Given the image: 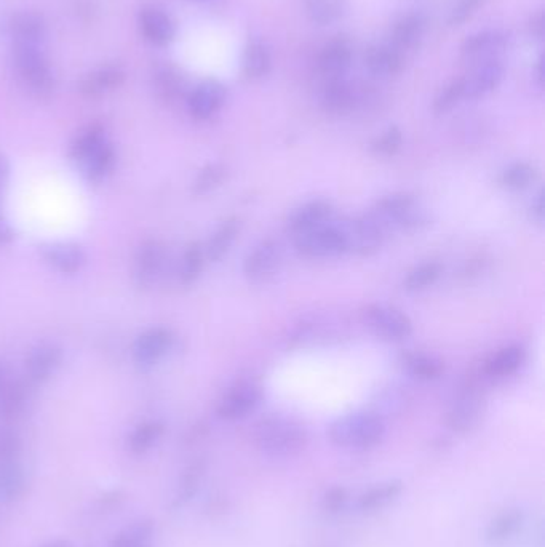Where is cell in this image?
I'll list each match as a JSON object with an SVG mask.
<instances>
[{
	"instance_id": "obj_1",
	"label": "cell",
	"mask_w": 545,
	"mask_h": 547,
	"mask_svg": "<svg viewBox=\"0 0 545 547\" xmlns=\"http://www.w3.org/2000/svg\"><path fill=\"white\" fill-rule=\"evenodd\" d=\"M307 431L303 424L290 416L271 413L258 421L253 442L259 452L271 460H291L306 448Z\"/></svg>"
},
{
	"instance_id": "obj_2",
	"label": "cell",
	"mask_w": 545,
	"mask_h": 547,
	"mask_svg": "<svg viewBox=\"0 0 545 547\" xmlns=\"http://www.w3.org/2000/svg\"><path fill=\"white\" fill-rule=\"evenodd\" d=\"M10 66L29 95L37 100H50L55 95L58 80L44 47L12 45Z\"/></svg>"
},
{
	"instance_id": "obj_3",
	"label": "cell",
	"mask_w": 545,
	"mask_h": 547,
	"mask_svg": "<svg viewBox=\"0 0 545 547\" xmlns=\"http://www.w3.org/2000/svg\"><path fill=\"white\" fill-rule=\"evenodd\" d=\"M387 436L386 423L371 412L341 416L328 428V439L335 447L351 452H368L379 447Z\"/></svg>"
},
{
	"instance_id": "obj_4",
	"label": "cell",
	"mask_w": 545,
	"mask_h": 547,
	"mask_svg": "<svg viewBox=\"0 0 545 547\" xmlns=\"http://www.w3.org/2000/svg\"><path fill=\"white\" fill-rule=\"evenodd\" d=\"M374 220L382 229L400 232H419L430 224V216L418 197L408 192H395L379 199L373 207Z\"/></svg>"
},
{
	"instance_id": "obj_5",
	"label": "cell",
	"mask_w": 545,
	"mask_h": 547,
	"mask_svg": "<svg viewBox=\"0 0 545 547\" xmlns=\"http://www.w3.org/2000/svg\"><path fill=\"white\" fill-rule=\"evenodd\" d=\"M363 324L379 340L403 343L413 335V322L405 312L389 304H370L363 309Z\"/></svg>"
},
{
	"instance_id": "obj_6",
	"label": "cell",
	"mask_w": 545,
	"mask_h": 547,
	"mask_svg": "<svg viewBox=\"0 0 545 547\" xmlns=\"http://www.w3.org/2000/svg\"><path fill=\"white\" fill-rule=\"evenodd\" d=\"M346 242V253L368 258L376 255L384 244V229L373 216L346 218L336 223Z\"/></svg>"
},
{
	"instance_id": "obj_7",
	"label": "cell",
	"mask_w": 545,
	"mask_h": 547,
	"mask_svg": "<svg viewBox=\"0 0 545 547\" xmlns=\"http://www.w3.org/2000/svg\"><path fill=\"white\" fill-rule=\"evenodd\" d=\"M296 252L311 260H328L346 253L343 234L335 224H323L319 228L296 236Z\"/></svg>"
},
{
	"instance_id": "obj_8",
	"label": "cell",
	"mask_w": 545,
	"mask_h": 547,
	"mask_svg": "<svg viewBox=\"0 0 545 547\" xmlns=\"http://www.w3.org/2000/svg\"><path fill=\"white\" fill-rule=\"evenodd\" d=\"M485 412V397L474 386H464L454 394L446 410V426L456 434H466L480 423Z\"/></svg>"
},
{
	"instance_id": "obj_9",
	"label": "cell",
	"mask_w": 545,
	"mask_h": 547,
	"mask_svg": "<svg viewBox=\"0 0 545 547\" xmlns=\"http://www.w3.org/2000/svg\"><path fill=\"white\" fill-rule=\"evenodd\" d=\"M4 32L12 45L44 47L48 39L47 18L36 10H15L5 18Z\"/></svg>"
},
{
	"instance_id": "obj_10",
	"label": "cell",
	"mask_w": 545,
	"mask_h": 547,
	"mask_svg": "<svg viewBox=\"0 0 545 547\" xmlns=\"http://www.w3.org/2000/svg\"><path fill=\"white\" fill-rule=\"evenodd\" d=\"M282 248L272 239L261 240L243 261V276L250 284H267L279 272Z\"/></svg>"
},
{
	"instance_id": "obj_11",
	"label": "cell",
	"mask_w": 545,
	"mask_h": 547,
	"mask_svg": "<svg viewBox=\"0 0 545 547\" xmlns=\"http://www.w3.org/2000/svg\"><path fill=\"white\" fill-rule=\"evenodd\" d=\"M127 80V69L124 64L104 63L85 72L77 80V92L88 100H96L101 96L116 92Z\"/></svg>"
},
{
	"instance_id": "obj_12",
	"label": "cell",
	"mask_w": 545,
	"mask_h": 547,
	"mask_svg": "<svg viewBox=\"0 0 545 547\" xmlns=\"http://www.w3.org/2000/svg\"><path fill=\"white\" fill-rule=\"evenodd\" d=\"M263 404V391L253 383H239L232 386L219 400V418L224 421L245 420Z\"/></svg>"
},
{
	"instance_id": "obj_13",
	"label": "cell",
	"mask_w": 545,
	"mask_h": 547,
	"mask_svg": "<svg viewBox=\"0 0 545 547\" xmlns=\"http://www.w3.org/2000/svg\"><path fill=\"white\" fill-rule=\"evenodd\" d=\"M136 24L141 37L156 47H167L178 34V26L173 16L159 5L148 4L141 7L136 16Z\"/></svg>"
},
{
	"instance_id": "obj_14",
	"label": "cell",
	"mask_w": 545,
	"mask_h": 547,
	"mask_svg": "<svg viewBox=\"0 0 545 547\" xmlns=\"http://www.w3.org/2000/svg\"><path fill=\"white\" fill-rule=\"evenodd\" d=\"M175 335L170 328L152 327L141 333L133 344V360L138 367H154L175 348Z\"/></svg>"
},
{
	"instance_id": "obj_15",
	"label": "cell",
	"mask_w": 545,
	"mask_h": 547,
	"mask_svg": "<svg viewBox=\"0 0 545 547\" xmlns=\"http://www.w3.org/2000/svg\"><path fill=\"white\" fill-rule=\"evenodd\" d=\"M167 266V252L159 240L149 239L138 248L133 266V279L143 290L154 287L164 276Z\"/></svg>"
},
{
	"instance_id": "obj_16",
	"label": "cell",
	"mask_w": 545,
	"mask_h": 547,
	"mask_svg": "<svg viewBox=\"0 0 545 547\" xmlns=\"http://www.w3.org/2000/svg\"><path fill=\"white\" fill-rule=\"evenodd\" d=\"M227 100L226 85L221 84L219 80L207 79L195 85L186 98L187 111L192 119L210 120L216 116Z\"/></svg>"
},
{
	"instance_id": "obj_17",
	"label": "cell",
	"mask_w": 545,
	"mask_h": 547,
	"mask_svg": "<svg viewBox=\"0 0 545 547\" xmlns=\"http://www.w3.org/2000/svg\"><path fill=\"white\" fill-rule=\"evenodd\" d=\"M39 248L45 264L63 276H76L87 264V253L74 242H48Z\"/></svg>"
},
{
	"instance_id": "obj_18",
	"label": "cell",
	"mask_w": 545,
	"mask_h": 547,
	"mask_svg": "<svg viewBox=\"0 0 545 547\" xmlns=\"http://www.w3.org/2000/svg\"><path fill=\"white\" fill-rule=\"evenodd\" d=\"M63 349L55 343H42L26 359V381L31 386L47 383L63 364Z\"/></svg>"
},
{
	"instance_id": "obj_19",
	"label": "cell",
	"mask_w": 545,
	"mask_h": 547,
	"mask_svg": "<svg viewBox=\"0 0 545 547\" xmlns=\"http://www.w3.org/2000/svg\"><path fill=\"white\" fill-rule=\"evenodd\" d=\"M427 26H429V20L426 13L419 10L406 13L394 24L390 32L389 44L394 45L402 53L416 50L426 36Z\"/></svg>"
},
{
	"instance_id": "obj_20",
	"label": "cell",
	"mask_w": 545,
	"mask_h": 547,
	"mask_svg": "<svg viewBox=\"0 0 545 547\" xmlns=\"http://www.w3.org/2000/svg\"><path fill=\"white\" fill-rule=\"evenodd\" d=\"M331 215H333V205L328 200H309V202L299 205V207H296L290 213L287 220V228L291 234L299 236L303 232L311 231V229L330 223Z\"/></svg>"
},
{
	"instance_id": "obj_21",
	"label": "cell",
	"mask_w": 545,
	"mask_h": 547,
	"mask_svg": "<svg viewBox=\"0 0 545 547\" xmlns=\"http://www.w3.org/2000/svg\"><path fill=\"white\" fill-rule=\"evenodd\" d=\"M526 362V349L520 344H510L506 348L499 349L496 354L486 360L483 365V375L486 380L499 383L507 380L520 370Z\"/></svg>"
},
{
	"instance_id": "obj_22",
	"label": "cell",
	"mask_w": 545,
	"mask_h": 547,
	"mask_svg": "<svg viewBox=\"0 0 545 547\" xmlns=\"http://www.w3.org/2000/svg\"><path fill=\"white\" fill-rule=\"evenodd\" d=\"M359 100L357 90L346 77H335L328 79L323 87L320 103L322 108L333 114V116H343L354 109L355 103Z\"/></svg>"
},
{
	"instance_id": "obj_23",
	"label": "cell",
	"mask_w": 545,
	"mask_h": 547,
	"mask_svg": "<svg viewBox=\"0 0 545 547\" xmlns=\"http://www.w3.org/2000/svg\"><path fill=\"white\" fill-rule=\"evenodd\" d=\"M354 63V50L346 39L330 40L319 55V69L328 79L346 77Z\"/></svg>"
},
{
	"instance_id": "obj_24",
	"label": "cell",
	"mask_w": 545,
	"mask_h": 547,
	"mask_svg": "<svg viewBox=\"0 0 545 547\" xmlns=\"http://www.w3.org/2000/svg\"><path fill=\"white\" fill-rule=\"evenodd\" d=\"M365 68L378 79L397 76L403 68V53L389 42L371 45L365 53Z\"/></svg>"
},
{
	"instance_id": "obj_25",
	"label": "cell",
	"mask_w": 545,
	"mask_h": 547,
	"mask_svg": "<svg viewBox=\"0 0 545 547\" xmlns=\"http://www.w3.org/2000/svg\"><path fill=\"white\" fill-rule=\"evenodd\" d=\"M402 492V480H386V482L373 485V487L366 488L365 492L360 493L355 500L354 508L360 514H373V512L389 508L390 504L398 500V496L402 495Z\"/></svg>"
},
{
	"instance_id": "obj_26",
	"label": "cell",
	"mask_w": 545,
	"mask_h": 547,
	"mask_svg": "<svg viewBox=\"0 0 545 547\" xmlns=\"http://www.w3.org/2000/svg\"><path fill=\"white\" fill-rule=\"evenodd\" d=\"M510 42V32L504 29L491 28L470 34L461 45L462 56L466 58H480V56L494 55L501 52Z\"/></svg>"
},
{
	"instance_id": "obj_27",
	"label": "cell",
	"mask_w": 545,
	"mask_h": 547,
	"mask_svg": "<svg viewBox=\"0 0 545 547\" xmlns=\"http://www.w3.org/2000/svg\"><path fill=\"white\" fill-rule=\"evenodd\" d=\"M506 76V66L498 58L483 63L474 76L467 79V100H478L493 93Z\"/></svg>"
},
{
	"instance_id": "obj_28",
	"label": "cell",
	"mask_w": 545,
	"mask_h": 547,
	"mask_svg": "<svg viewBox=\"0 0 545 547\" xmlns=\"http://www.w3.org/2000/svg\"><path fill=\"white\" fill-rule=\"evenodd\" d=\"M402 368L411 380L419 381V383L440 380L445 372L443 360L438 359L434 354L421 351L405 352L402 356Z\"/></svg>"
},
{
	"instance_id": "obj_29",
	"label": "cell",
	"mask_w": 545,
	"mask_h": 547,
	"mask_svg": "<svg viewBox=\"0 0 545 547\" xmlns=\"http://www.w3.org/2000/svg\"><path fill=\"white\" fill-rule=\"evenodd\" d=\"M28 490V471L20 458L0 463V503L12 504Z\"/></svg>"
},
{
	"instance_id": "obj_30",
	"label": "cell",
	"mask_w": 545,
	"mask_h": 547,
	"mask_svg": "<svg viewBox=\"0 0 545 547\" xmlns=\"http://www.w3.org/2000/svg\"><path fill=\"white\" fill-rule=\"evenodd\" d=\"M243 74L251 80L264 79L272 71V52L259 37H251L242 56Z\"/></svg>"
},
{
	"instance_id": "obj_31",
	"label": "cell",
	"mask_w": 545,
	"mask_h": 547,
	"mask_svg": "<svg viewBox=\"0 0 545 547\" xmlns=\"http://www.w3.org/2000/svg\"><path fill=\"white\" fill-rule=\"evenodd\" d=\"M117 149L112 141L104 144L103 148L88 157L84 164L79 165L80 173L84 176V180L90 184H100L108 180L109 176L114 173L117 165Z\"/></svg>"
},
{
	"instance_id": "obj_32",
	"label": "cell",
	"mask_w": 545,
	"mask_h": 547,
	"mask_svg": "<svg viewBox=\"0 0 545 547\" xmlns=\"http://www.w3.org/2000/svg\"><path fill=\"white\" fill-rule=\"evenodd\" d=\"M152 88L156 92L157 98L172 103L178 100L186 88V80L175 66L167 63H159L152 69Z\"/></svg>"
},
{
	"instance_id": "obj_33",
	"label": "cell",
	"mask_w": 545,
	"mask_h": 547,
	"mask_svg": "<svg viewBox=\"0 0 545 547\" xmlns=\"http://www.w3.org/2000/svg\"><path fill=\"white\" fill-rule=\"evenodd\" d=\"M108 141V132H106L103 125H87L74 136L71 148H69V157L79 167V165L84 164L88 157L93 156L98 149L103 148Z\"/></svg>"
},
{
	"instance_id": "obj_34",
	"label": "cell",
	"mask_w": 545,
	"mask_h": 547,
	"mask_svg": "<svg viewBox=\"0 0 545 547\" xmlns=\"http://www.w3.org/2000/svg\"><path fill=\"white\" fill-rule=\"evenodd\" d=\"M240 229H242V223L239 218H227L219 224L208 239L207 245L203 247L205 258L211 263L223 261L239 237Z\"/></svg>"
},
{
	"instance_id": "obj_35",
	"label": "cell",
	"mask_w": 545,
	"mask_h": 547,
	"mask_svg": "<svg viewBox=\"0 0 545 547\" xmlns=\"http://www.w3.org/2000/svg\"><path fill=\"white\" fill-rule=\"evenodd\" d=\"M31 384L26 381H8L0 384V418L13 420L23 415L29 404Z\"/></svg>"
},
{
	"instance_id": "obj_36",
	"label": "cell",
	"mask_w": 545,
	"mask_h": 547,
	"mask_svg": "<svg viewBox=\"0 0 545 547\" xmlns=\"http://www.w3.org/2000/svg\"><path fill=\"white\" fill-rule=\"evenodd\" d=\"M349 8V0H304L307 18L323 28L343 21Z\"/></svg>"
},
{
	"instance_id": "obj_37",
	"label": "cell",
	"mask_w": 545,
	"mask_h": 547,
	"mask_svg": "<svg viewBox=\"0 0 545 547\" xmlns=\"http://www.w3.org/2000/svg\"><path fill=\"white\" fill-rule=\"evenodd\" d=\"M523 522H525V516H523L520 509H509V511L501 512L491 520L490 525L486 528V543L491 544V546L507 543L517 535L518 530L522 528Z\"/></svg>"
},
{
	"instance_id": "obj_38",
	"label": "cell",
	"mask_w": 545,
	"mask_h": 547,
	"mask_svg": "<svg viewBox=\"0 0 545 547\" xmlns=\"http://www.w3.org/2000/svg\"><path fill=\"white\" fill-rule=\"evenodd\" d=\"M165 424L160 420H146L138 424L127 437V450L133 455L151 452L164 437Z\"/></svg>"
},
{
	"instance_id": "obj_39",
	"label": "cell",
	"mask_w": 545,
	"mask_h": 547,
	"mask_svg": "<svg viewBox=\"0 0 545 547\" xmlns=\"http://www.w3.org/2000/svg\"><path fill=\"white\" fill-rule=\"evenodd\" d=\"M536 180H538V170L525 160L512 162L502 168V172L499 173V184L509 192L525 191L531 188Z\"/></svg>"
},
{
	"instance_id": "obj_40",
	"label": "cell",
	"mask_w": 545,
	"mask_h": 547,
	"mask_svg": "<svg viewBox=\"0 0 545 547\" xmlns=\"http://www.w3.org/2000/svg\"><path fill=\"white\" fill-rule=\"evenodd\" d=\"M203 476H205V463L203 461H194L184 469L180 480H178L175 496H173V509L184 508L197 495Z\"/></svg>"
},
{
	"instance_id": "obj_41",
	"label": "cell",
	"mask_w": 545,
	"mask_h": 547,
	"mask_svg": "<svg viewBox=\"0 0 545 547\" xmlns=\"http://www.w3.org/2000/svg\"><path fill=\"white\" fill-rule=\"evenodd\" d=\"M205 260L207 258H205L202 245L197 244V242L187 245L183 256H181L180 264H178V271H176V277H178L180 285L192 287V285L197 284V280L202 276Z\"/></svg>"
},
{
	"instance_id": "obj_42",
	"label": "cell",
	"mask_w": 545,
	"mask_h": 547,
	"mask_svg": "<svg viewBox=\"0 0 545 547\" xmlns=\"http://www.w3.org/2000/svg\"><path fill=\"white\" fill-rule=\"evenodd\" d=\"M442 264L437 261H426L411 269L403 280V290L406 293H421L437 284L442 277Z\"/></svg>"
},
{
	"instance_id": "obj_43",
	"label": "cell",
	"mask_w": 545,
	"mask_h": 547,
	"mask_svg": "<svg viewBox=\"0 0 545 547\" xmlns=\"http://www.w3.org/2000/svg\"><path fill=\"white\" fill-rule=\"evenodd\" d=\"M154 524L151 520H138L116 535L109 547H154Z\"/></svg>"
},
{
	"instance_id": "obj_44",
	"label": "cell",
	"mask_w": 545,
	"mask_h": 547,
	"mask_svg": "<svg viewBox=\"0 0 545 547\" xmlns=\"http://www.w3.org/2000/svg\"><path fill=\"white\" fill-rule=\"evenodd\" d=\"M467 98V79L459 77V79L451 80L450 84L440 90L434 101V112L437 116H445L448 112L453 111L456 106H459L462 100Z\"/></svg>"
},
{
	"instance_id": "obj_45",
	"label": "cell",
	"mask_w": 545,
	"mask_h": 547,
	"mask_svg": "<svg viewBox=\"0 0 545 547\" xmlns=\"http://www.w3.org/2000/svg\"><path fill=\"white\" fill-rule=\"evenodd\" d=\"M227 167L224 164H208L197 173L192 183V192L195 196H205L218 189L226 181Z\"/></svg>"
},
{
	"instance_id": "obj_46",
	"label": "cell",
	"mask_w": 545,
	"mask_h": 547,
	"mask_svg": "<svg viewBox=\"0 0 545 547\" xmlns=\"http://www.w3.org/2000/svg\"><path fill=\"white\" fill-rule=\"evenodd\" d=\"M403 146L402 128L390 125L381 135L374 138L370 149L376 157H394Z\"/></svg>"
},
{
	"instance_id": "obj_47",
	"label": "cell",
	"mask_w": 545,
	"mask_h": 547,
	"mask_svg": "<svg viewBox=\"0 0 545 547\" xmlns=\"http://www.w3.org/2000/svg\"><path fill=\"white\" fill-rule=\"evenodd\" d=\"M488 0H456L448 13V24L451 28H459L475 15Z\"/></svg>"
},
{
	"instance_id": "obj_48",
	"label": "cell",
	"mask_w": 545,
	"mask_h": 547,
	"mask_svg": "<svg viewBox=\"0 0 545 547\" xmlns=\"http://www.w3.org/2000/svg\"><path fill=\"white\" fill-rule=\"evenodd\" d=\"M21 448H23V440H21L20 432L8 426H2L0 428V463L20 458Z\"/></svg>"
},
{
	"instance_id": "obj_49",
	"label": "cell",
	"mask_w": 545,
	"mask_h": 547,
	"mask_svg": "<svg viewBox=\"0 0 545 547\" xmlns=\"http://www.w3.org/2000/svg\"><path fill=\"white\" fill-rule=\"evenodd\" d=\"M323 509L328 514H341L349 506V493L344 487H333L323 495Z\"/></svg>"
},
{
	"instance_id": "obj_50",
	"label": "cell",
	"mask_w": 545,
	"mask_h": 547,
	"mask_svg": "<svg viewBox=\"0 0 545 547\" xmlns=\"http://www.w3.org/2000/svg\"><path fill=\"white\" fill-rule=\"evenodd\" d=\"M530 216L534 223L544 224L545 221V191L539 189L538 194L533 197L530 205Z\"/></svg>"
},
{
	"instance_id": "obj_51",
	"label": "cell",
	"mask_w": 545,
	"mask_h": 547,
	"mask_svg": "<svg viewBox=\"0 0 545 547\" xmlns=\"http://www.w3.org/2000/svg\"><path fill=\"white\" fill-rule=\"evenodd\" d=\"M528 32L533 39L542 40L545 39V13L544 10H538V12L531 15L530 23H528Z\"/></svg>"
},
{
	"instance_id": "obj_52",
	"label": "cell",
	"mask_w": 545,
	"mask_h": 547,
	"mask_svg": "<svg viewBox=\"0 0 545 547\" xmlns=\"http://www.w3.org/2000/svg\"><path fill=\"white\" fill-rule=\"evenodd\" d=\"M13 239H15V231H13L12 224L0 216V247L10 244Z\"/></svg>"
},
{
	"instance_id": "obj_53",
	"label": "cell",
	"mask_w": 545,
	"mask_h": 547,
	"mask_svg": "<svg viewBox=\"0 0 545 547\" xmlns=\"http://www.w3.org/2000/svg\"><path fill=\"white\" fill-rule=\"evenodd\" d=\"M534 82L539 88L544 87L545 84V56L544 53L539 55L538 61L534 64Z\"/></svg>"
},
{
	"instance_id": "obj_54",
	"label": "cell",
	"mask_w": 545,
	"mask_h": 547,
	"mask_svg": "<svg viewBox=\"0 0 545 547\" xmlns=\"http://www.w3.org/2000/svg\"><path fill=\"white\" fill-rule=\"evenodd\" d=\"M8 176H10V164H8L5 154L0 152V194L4 192L5 186H7Z\"/></svg>"
},
{
	"instance_id": "obj_55",
	"label": "cell",
	"mask_w": 545,
	"mask_h": 547,
	"mask_svg": "<svg viewBox=\"0 0 545 547\" xmlns=\"http://www.w3.org/2000/svg\"><path fill=\"white\" fill-rule=\"evenodd\" d=\"M39 547H74V544L68 540H52L47 541V543L42 544Z\"/></svg>"
},
{
	"instance_id": "obj_56",
	"label": "cell",
	"mask_w": 545,
	"mask_h": 547,
	"mask_svg": "<svg viewBox=\"0 0 545 547\" xmlns=\"http://www.w3.org/2000/svg\"><path fill=\"white\" fill-rule=\"evenodd\" d=\"M4 383V368L0 365V384Z\"/></svg>"
},
{
	"instance_id": "obj_57",
	"label": "cell",
	"mask_w": 545,
	"mask_h": 547,
	"mask_svg": "<svg viewBox=\"0 0 545 547\" xmlns=\"http://www.w3.org/2000/svg\"><path fill=\"white\" fill-rule=\"evenodd\" d=\"M192 2H207V0H192Z\"/></svg>"
}]
</instances>
